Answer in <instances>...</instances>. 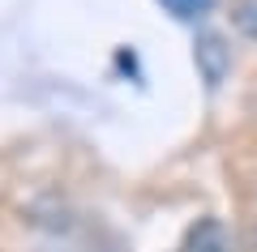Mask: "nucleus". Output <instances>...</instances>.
<instances>
[{"mask_svg":"<svg viewBox=\"0 0 257 252\" xmlns=\"http://www.w3.org/2000/svg\"><path fill=\"white\" fill-rule=\"evenodd\" d=\"M193 60H197V73H202L206 86H219L223 77H227L231 69V47L223 43V35H214V30H206V35H197V47H193Z\"/></svg>","mask_w":257,"mask_h":252,"instance_id":"f257e3e1","label":"nucleus"},{"mask_svg":"<svg viewBox=\"0 0 257 252\" xmlns=\"http://www.w3.org/2000/svg\"><path fill=\"white\" fill-rule=\"evenodd\" d=\"M180 252H236V248H231V235H227V226L219 218H202V222L184 235Z\"/></svg>","mask_w":257,"mask_h":252,"instance_id":"f03ea898","label":"nucleus"},{"mask_svg":"<svg viewBox=\"0 0 257 252\" xmlns=\"http://www.w3.org/2000/svg\"><path fill=\"white\" fill-rule=\"evenodd\" d=\"M163 5L176 13V18H202V13H210L214 0H163Z\"/></svg>","mask_w":257,"mask_h":252,"instance_id":"7ed1b4c3","label":"nucleus"}]
</instances>
